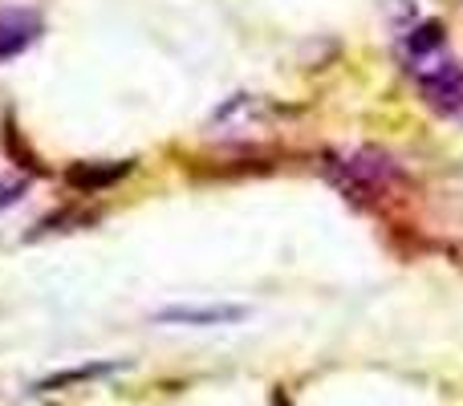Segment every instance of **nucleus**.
Masks as SVG:
<instances>
[{"label":"nucleus","mask_w":463,"mask_h":406,"mask_svg":"<svg viewBox=\"0 0 463 406\" xmlns=\"http://www.w3.org/2000/svg\"><path fill=\"white\" fill-rule=\"evenodd\" d=\"M321 175L345 195V200H378L386 195L394 184H402V167L391 155L362 146V151H342V155H326L321 159Z\"/></svg>","instance_id":"1"},{"label":"nucleus","mask_w":463,"mask_h":406,"mask_svg":"<svg viewBox=\"0 0 463 406\" xmlns=\"http://www.w3.org/2000/svg\"><path fill=\"white\" fill-rule=\"evenodd\" d=\"M407 73L419 81V94H423V102L431 106L439 118L463 122V70L451 61V53L431 57V61L415 65V70H407Z\"/></svg>","instance_id":"2"},{"label":"nucleus","mask_w":463,"mask_h":406,"mask_svg":"<svg viewBox=\"0 0 463 406\" xmlns=\"http://www.w3.org/2000/svg\"><path fill=\"white\" fill-rule=\"evenodd\" d=\"M45 33V21H41V13H33V8H0V61H8V57H21L24 49L33 45V41Z\"/></svg>","instance_id":"3"},{"label":"nucleus","mask_w":463,"mask_h":406,"mask_svg":"<svg viewBox=\"0 0 463 406\" xmlns=\"http://www.w3.org/2000/svg\"><path fill=\"white\" fill-rule=\"evenodd\" d=\"M248 309L244 305H171L159 309L155 321H175V326H228V321H244Z\"/></svg>","instance_id":"4"},{"label":"nucleus","mask_w":463,"mask_h":406,"mask_svg":"<svg viewBox=\"0 0 463 406\" xmlns=\"http://www.w3.org/2000/svg\"><path fill=\"white\" fill-rule=\"evenodd\" d=\"M130 167H135V159H122V163H78V167H70V184L78 187V192H102V187L127 179Z\"/></svg>","instance_id":"5"},{"label":"nucleus","mask_w":463,"mask_h":406,"mask_svg":"<svg viewBox=\"0 0 463 406\" xmlns=\"http://www.w3.org/2000/svg\"><path fill=\"white\" fill-rule=\"evenodd\" d=\"M118 370H127V362H94V366H73V370H61V374L45 378V382H37L33 391H61V386L90 382V378H106V374H118Z\"/></svg>","instance_id":"6"},{"label":"nucleus","mask_w":463,"mask_h":406,"mask_svg":"<svg viewBox=\"0 0 463 406\" xmlns=\"http://www.w3.org/2000/svg\"><path fill=\"white\" fill-rule=\"evenodd\" d=\"M24 179H0V212H5V207H13L16 200H21L24 195Z\"/></svg>","instance_id":"7"},{"label":"nucleus","mask_w":463,"mask_h":406,"mask_svg":"<svg viewBox=\"0 0 463 406\" xmlns=\"http://www.w3.org/2000/svg\"><path fill=\"white\" fill-rule=\"evenodd\" d=\"M269 406H293V399H288V394H285V386H277V391H272Z\"/></svg>","instance_id":"8"}]
</instances>
